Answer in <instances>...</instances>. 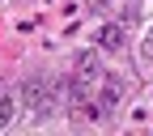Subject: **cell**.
I'll return each mask as SVG.
<instances>
[{
  "label": "cell",
  "instance_id": "obj_3",
  "mask_svg": "<svg viewBox=\"0 0 153 136\" xmlns=\"http://www.w3.org/2000/svg\"><path fill=\"white\" fill-rule=\"evenodd\" d=\"M119 102H123V81H115V77H111V81H102V89H98V102L89 106V115H94V119H106V115L119 106Z\"/></svg>",
  "mask_w": 153,
  "mask_h": 136
},
{
  "label": "cell",
  "instance_id": "obj_2",
  "mask_svg": "<svg viewBox=\"0 0 153 136\" xmlns=\"http://www.w3.org/2000/svg\"><path fill=\"white\" fill-rule=\"evenodd\" d=\"M72 77L85 81V85H94V81L102 77V51H98V47H81V51L72 55Z\"/></svg>",
  "mask_w": 153,
  "mask_h": 136
},
{
  "label": "cell",
  "instance_id": "obj_6",
  "mask_svg": "<svg viewBox=\"0 0 153 136\" xmlns=\"http://www.w3.org/2000/svg\"><path fill=\"white\" fill-rule=\"evenodd\" d=\"M123 26H140V4H136V0H128V9H123Z\"/></svg>",
  "mask_w": 153,
  "mask_h": 136
},
{
  "label": "cell",
  "instance_id": "obj_7",
  "mask_svg": "<svg viewBox=\"0 0 153 136\" xmlns=\"http://www.w3.org/2000/svg\"><path fill=\"white\" fill-rule=\"evenodd\" d=\"M140 60H153V26H149L145 38H140Z\"/></svg>",
  "mask_w": 153,
  "mask_h": 136
},
{
  "label": "cell",
  "instance_id": "obj_1",
  "mask_svg": "<svg viewBox=\"0 0 153 136\" xmlns=\"http://www.w3.org/2000/svg\"><path fill=\"white\" fill-rule=\"evenodd\" d=\"M60 89H64V77H30L22 85V106H26V115L34 123L47 119V115L60 106Z\"/></svg>",
  "mask_w": 153,
  "mask_h": 136
},
{
  "label": "cell",
  "instance_id": "obj_4",
  "mask_svg": "<svg viewBox=\"0 0 153 136\" xmlns=\"http://www.w3.org/2000/svg\"><path fill=\"white\" fill-rule=\"evenodd\" d=\"M94 43H98V51H119L123 47V22H106L94 34Z\"/></svg>",
  "mask_w": 153,
  "mask_h": 136
},
{
  "label": "cell",
  "instance_id": "obj_5",
  "mask_svg": "<svg viewBox=\"0 0 153 136\" xmlns=\"http://www.w3.org/2000/svg\"><path fill=\"white\" fill-rule=\"evenodd\" d=\"M17 111H22V89L9 94V98H0V132H4V128L17 119Z\"/></svg>",
  "mask_w": 153,
  "mask_h": 136
}]
</instances>
